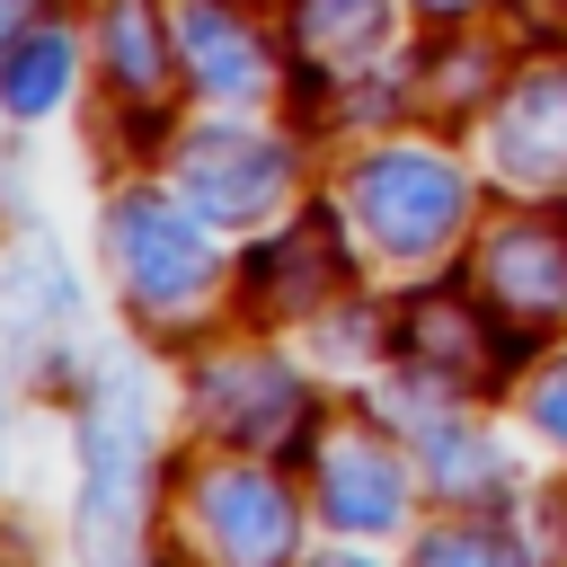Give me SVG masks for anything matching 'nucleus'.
I'll list each match as a JSON object with an SVG mask.
<instances>
[{"mask_svg":"<svg viewBox=\"0 0 567 567\" xmlns=\"http://www.w3.org/2000/svg\"><path fill=\"white\" fill-rule=\"evenodd\" d=\"M0 470H9V399H0Z\"/></svg>","mask_w":567,"mask_h":567,"instance_id":"nucleus-20","label":"nucleus"},{"mask_svg":"<svg viewBox=\"0 0 567 567\" xmlns=\"http://www.w3.org/2000/svg\"><path fill=\"white\" fill-rule=\"evenodd\" d=\"M292 532H301V505L275 470L221 461V470L195 478V540H204L213 567H284Z\"/></svg>","mask_w":567,"mask_h":567,"instance_id":"nucleus-4","label":"nucleus"},{"mask_svg":"<svg viewBox=\"0 0 567 567\" xmlns=\"http://www.w3.org/2000/svg\"><path fill=\"white\" fill-rule=\"evenodd\" d=\"M523 416H532V425L567 452V354H549V363H540V381L523 390Z\"/></svg>","mask_w":567,"mask_h":567,"instance_id":"nucleus-17","label":"nucleus"},{"mask_svg":"<svg viewBox=\"0 0 567 567\" xmlns=\"http://www.w3.org/2000/svg\"><path fill=\"white\" fill-rule=\"evenodd\" d=\"M27 9H35V0H0V44H18V35H27Z\"/></svg>","mask_w":567,"mask_h":567,"instance_id":"nucleus-18","label":"nucleus"},{"mask_svg":"<svg viewBox=\"0 0 567 567\" xmlns=\"http://www.w3.org/2000/svg\"><path fill=\"white\" fill-rule=\"evenodd\" d=\"M62 80H71V35H62V27H35V35L0 62V106H9V115H53V106H62Z\"/></svg>","mask_w":567,"mask_h":567,"instance_id":"nucleus-13","label":"nucleus"},{"mask_svg":"<svg viewBox=\"0 0 567 567\" xmlns=\"http://www.w3.org/2000/svg\"><path fill=\"white\" fill-rule=\"evenodd\" d=\"M487 151H496V168L523 177V186H567V71H532V80L496 106Z\"/></svg>","mask_w":567,"mask_h":567,"instance_id":"nucleus-9","label":"nucleus"},{"mask_svg":"<svg viewBox=\"0 0 567 567\" xmlns=\"http://www.w3.org/2000/svg\"><path fill=\"white\" fill-rule=\"evenodd\" d=\"M142 9H151V0H106V80H115L124 97H151V89H159V35H151Z\"/></svg>","mask_w":567,"mask_h":567,"instance_id":"nucleus-14","label":"nucleus"},{"mask_svg":"<svg viewBox=\"0 0 567 567\" xmlns=\"http://www.w3.org/2000/svg\"><path fill=\"white\" fill-rule=\"evenodd\" d=\"M151 532V416L124 354L80 390V558L89 567H142Z\"/></svg>","mask_w":567,"mask_h":567,"instance_id":"nucleus-1","label":"nucleus"},{"mask_svg":"<svg viewBox=\"0 0 567 567\" xmlns=\"http://www.w3.org/2000/svg\"><path fill=\"white\" fill-rule=\"evenodd\" d=\"M478 284H487V310H505V319H558L567 310V221H549V213L496 221L478 239Z\"/></svg>","mask_w":567,"mask_h":567,"instance_id":"nucleus-7","label":"nucleus"},{"mask_svg":"<svg viewBox=\"0 0 567 567\" xmlns=\"http://www.w3.org/2000/svg\"><path fill=\"white\" fill-rule=\"evenodd\" d=\"M106 266H115V292L159 328L213 310V284H221L213 221L186 195H159V186H133V195L106 204Z\"/></svg>","mask_w":567,"mask_h":567,"instance_id":"nucleus-2","label":"nucleus"},{"mask_svg":"<svg viewBox=\"0 0 567 567\" xmlns=\"http://www.w3.org/2000/svg\"><path fill=\"white\" fill-rule=\"evenodd\" d=\"M416 470H425V487H434L443 505H478V496L505 487L496 434H478V425H461V416H425V425H416Z\"/></svg>","mask_w":567,"mask_h":567,"instance_id":"nucleus-11","label":"nucleus"},{"mask_svg":"<svg viewBox=\"0 0 567 567\" xmlns=\"http://www.w3.org/2000/svg\"><path fill=\"white\" fill-rule=\"evenodd\" d=\"M284 186H292V151L266 142V133H195L177 151V195L213 230H266Z\"/></svg>","mask_w":567,"mask_h":567,"instance_id":"nucleus-5","label":"nucleus"},{"mask_svg":"<svg viewBox=\"0 0 567 567\" xmlns=\"http://www.w3.org/2000/svg\"><path fill=\"white\" fill-rule=\"evenodd\" d=\"M346 204L363 221V239L381 257H434L461 221H470V186L443 151H416V142H390L372 151L354 177H346Z\"/></svg>","mask_w":567,"mask_h":567,"instance_id":"nucleus-3","label":"nucleus"},{"mask_svg":"<svg viewBox=\"0 0 567 567\" xmlns=\"http://www.w3.org/2000/svg\"><path fill=\"white\" fill-rule=\"evenodd\" d=\"M319 567H372V558H319Z\"/></svg>","mask_w":567,"mask_h":567,"instance_id":"nucleus-21","label":"nucleus"},{"mask_svg":"<svg viewBox=\"0 0 567 567\" xmlns=\"http://www.w3.org/2000/svg\"><path fill=\"white\" fill-rule=\"evenodd\" d=\"M319 505L337 532H399L408 523V470L372 425H346L319 443Z\"/></svg>","mask_w":567,"mask_h":567,"instance_id":"nucleus-8","label":"nucleus"},{"mask_svg":"<svg viewBox=\"0 0 567 567\" xmlns=\"http://www.w3.org/2000/svg\"><path fill=\"white\" fill-rule=\"evenodd\" d=\"M381 9H390V0H301V44L363 53V44L381 35Z\"/></svg>","mask_w":567,"mask_h":567,"instance_id":"nucleus-16","label":"nucleus"},{"mask_svg":"<svg viewBox=\"0 0 567 567\" xmlns=\"http://www.w3.org/2000/svg\"><path fill=\"white\" fill-rule=\"evenodd\" d=\"M416 567H532L496 523H443L416 540Z\"/></svg>","mask_w":567,"mask_h":567,"instance_id":"nucleus-15","label":"nucleus"},{"mask_svg":"<svg viewBox=\"0 0 567 567\" xmlns=\"http://www.w3.org/2000/svg\"><path fill=\"white\" fill-rule=\"evenodd\" d=\"M416 9H425V18H470L478 0H416Z\"/></svg>","mask_w":567,"mask_h":567,"instance_id":"nucleus-19","label":"nucleus"},{"mask_svg":"<svg viewBox=\"0 0 567 567\" xmlns=\"http://www.w3.org/2000/svg\"><path fill=\"white\" fill-rule=\"evenodd\" d=\"M62 328H80V284L62 266L53 239H27L0 257V337L9 346H53Z\"/></svg>","mask_w":567,"mask_h":567,"instance_id":"nucleus-10","label":"nucleus"},{"mask_svg":"<svg viewBox=\"0 0 567 567\" xmlns=\"http://www.w3.org/2000/svg\"><path fill=\"white\" fill-rule=\"evenodd\" d=\"M177 44H186V62L204 71V89H213V97H257V89H266V44L239 27V9L195 0V9H186V27H177Z\"/></svg>","mask_w":567,"mask_h":567,"instance_id":"nucleus-12","label":"nucleus"},{"mask_svg":"<svg viewBox=\"0 0 567 567\" xmlns=\"http://www.w3.org/2000/svg\"><path fill=\"white\" fill-rule=\"evenodd\" d=\"M195 416L230 452H275V443H301L284 425L310 416V390H301V372L284 354H221V363L195 372Z\"/></svg>","mask_w":567,"mask_h":567,"instance_id":"nucleus-6","label":"nucleus"}]
</instances>
